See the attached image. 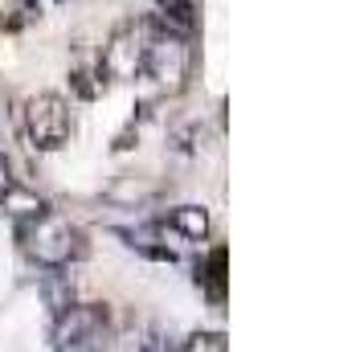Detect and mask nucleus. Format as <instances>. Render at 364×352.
I'll list each match as a JSON object with an SVG mask.
<instances>
[{
	"label": "nucleus",
	"mask_w": 364,
	"mask_h": 352,
	"mask_svg": "<svg viewBox=\"0 0 364 352\" xmlns=\"http://www.w3.org/2000/svg\"><path fill=\"white\" fill-rule=\"evenodd\" d=\"M17 242L37 270H70L78 258H86L82 225L58 209H41L37 218L17 221Z\"/></svg>",
	"instance_id": "nucleus-1"
},
{
	"label": "nucleus",
	"mask_w": 364,
	"mask_h": 352,
	"mask_svg": "<svg viewBox=\"0 0 364 352\" xmlns=\"http://www.w3.org/2000/svg\"><path fill=\"white\" fill-rule=\"evenodd\" d=\"M156 33V21L151 17H127L119 21L107 46L99 50V74L111 82H135L144 78V62H148V46Z\"/></svg>",
	"instance_id": "nucleus-2"
},
{
	"label": "nucleus",
	"mask_w": 364,
	"mask_h": 352,
	"mask_svg": "<svg viewBox=\"0 0 364 352\" xmlns=\"http://www.w3.org/2000/svg\"><path fill=\"white\" fill-rule=\"evenodd\" d=\"M21 132L33 151H62L74 135V107L58 90L29 95L21 107Z\"/></svg>",
	"instance_id": "nucleus-3"
},
{
	"label": "nucleus",
	"mask_w": 364,
	"mask_h": 352,
	"mask_svg": "<svg viewBox=\"0 0 364 352\" xmlns=\"http://www.w3.org/2000/svg\"><path fill=\"white\" fill-rule=\"evenodd\" d=\"M193 70H197V46H193V37L156 25L151 46H148V62H144V74L156 82V90L160 95H181L184 86L193 82Z\"/></svg>",
	"instance_id": "nucleus-4"
},
{
	"label": "nucleus",
	"mask_w": 364,
	"mask_h": 352,
	"mask_svg": "<svg viewBox=\"0 0 364 352\" xmlns=\"http://www.w3.org/2000/svg\"><path fill=\"white\" fill-rule=\"evenodd\" d=\"M111 328L107 303H74L53 316V352H107Z\"/></svg>",
	"instance_id": "nucleus-5"
},
{
	"label": "nucleus",
	"mask_w": 364,
	"mask_h": 352,
	"mask_svg": "<svg viewBox=\"0 0 364 352\" xmlns=\"http://www.w3.org/2000/svg\"><path fill=\"white\" fill-rule=\"evenodd\" d=\"M209 234H213V218H209L205 205H172V209H164L160 218L151 221V238L160 242V254H164L168 262L184 246L209 242Z\"/></svg>",
	"instance_id": "nucleus-6"
},
{
	"label": "nucleus",
	"mask_w": 364,
	"mask_h": 352,
	"mask_svg": "<svg viewBox=\"0 0 364 352\" xmlns=\"http://www.w3.org/2000/svg\"><path fill=\"white\" fill-rule=\"evenodd\" d=\"M102 197L111 205H119V209H148L151 201L164 197V181H151L144 172H123V176L111 181V188Z\"/></svg>",
	"instance_id": "nucleus-7"
},
{
	"label": "nucleus",
	"mask_w": 364,
	"mask_h": 352,
	"mask_svg": "<svg viewBox=\"0 0 364 352\" xmlns=\"http://www.w3.org/2000/svg\"><path fill=\"white\" fill-rule=\"evenodd\" d=\"M151 9H156L151 21L160 29H172V33H184V37L197 33V4L193 0H151Z\"/></svg>",
	"instance_id": "nucleus-8"
},
{
	"label": "nucleus",
	"mask_w": 364,
	"mask_h": 352,
	"mask_svg": "<svg viewBox=\"0 0 364 352\" xmlns=\"http://www.w3.org/2000/svg\"><path fill=\"white\" fill-rule=\"evenodd\" d=\"M225 246H213V250L200 258V267H197V287L209 295V303L213 307H221L225 303Z\"/></svg>",
	"instance_id": "nucleus-9"
},
{
	"label": "nucleus",
	"mask_w": 364,
	"mask_h": 352,
	"mask_svg": "<svg viewBox=\"0 0 364 352\" xmlns=\"http://www.w3.org/2000/svg\"><path fill=\"white\" fill-rule=\"evenodd\" d=\"M37 287H41V299H46V307H50L53 316H62L66 307H74V303H78V291H74L70 270H46Z\"/></svg>",
	"instance_id": "nucleus-10"
},
{
	"label": "nucleus",
	"mask_w": 364,
	"mask_h": 352,
	"mask_svg": "<svg viewBox=\"0 0 364 352\" xmlns=\"http://www.w3.org/2000/svg\"><path fill=\"white\" fill-rule=\"evenodd\" d=\"M0 205H4V209H9L17 221H29V218H37L41 209H50V205H46V197H37L33 188H25L21 181H17V188H13V193H9Z\"/></svg>",
	"instance_id": "nucleus-11"
},
{
	"label": "nucleus",
	"mask_w": 364,
	"mask_h": 352,
	"mask_svg": "<svg viewBox=\"0 0 364 352\" xmlns=\"http://www.w3.org/2000/svg\"><path fill=\"white\" fill-rule=\"evenodd\" d=\"M37 17H41V0H13V4H9V13L0 17V29L21 33V29H29Z\"/></svg>",
	"instance_id": "nucleus-12"
},
{
	"label": "nucleus",
	"mask_w": 364,
	"mask_h": 352,
	"mask_svg": "<svg viewBox=\"0 0 364 352\" xmlns=\"http://www.w3.org/2000/svg\"><path fill=\"white\" fill-rule=\"evenodd\" d=\"M181 352H230V340H225V332H205L200 328L181 344Z\"/></svg>",
	"instance_id": "nucleus-13"
},
{
	"label": "nucleus",
	"mask_w": 364,
	"mask_h": 352,
	"mask_svg": "<svg viewBox=\"0 0 364 352\" xmlns=\"http://www.w3.org/2000/svg\"><path fill=\"white\" fill-rule=\"evenodd\" d=\"M13 188H17V176H13V160L4 156V148H0V201H4Z\"/></svg>",
	"instance_id": "nucleus-14"
}]
</instances>
